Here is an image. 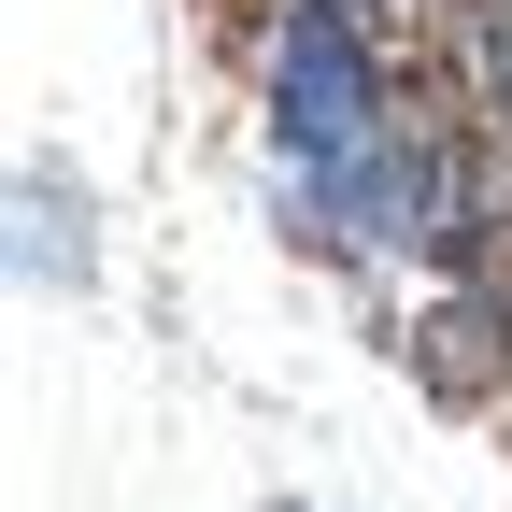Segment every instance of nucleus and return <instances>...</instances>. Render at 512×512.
I'll list each match as a JSON object with an SVG mask.
<instances>
[{
  "label": "nucleus",
  "mask_w": 512,
  "mask_h": 512,
  "mask_svg": "<svg viewBox=\"0 0 512 512\" xmlns=\"http://www.w3.org/2000/svg\"><path fill=\"white\" fill-rule=\"evenodd\" d=\"M86 242H100V214H86V185L57 171L43 143H29V157H15V271H29L43 299H57V285L86 299V285H100V256H86Z\"/></svg>",
  "instance_id": "2"
},
{
  "label": "nucleus",
  "mask_w": 512,
  "mask_h": 512,
  "mask_svg": "<svg viewBox=\"0 0 512 512\" xmlns=\"http://www.w3.org/2000/svg\"><path fill=\"white\" fill-rule=\"evenodd\" d=\"M384 128H399V72L356 0H285L271 15V157L299 185H342Z\"/></svg>",
  "instance_id": "1"
},
{
  "label": "nucleus",
  "mask_w": 512,
  "mask_h": 512,
  "mask_svg": "<svg viewBox=\"0 0 512 512\" xmlns=\"http://www.w3.org/2000/svg\"><path fill=\"white\" fill-rule=\"evenodd\" d=\"M356 15H370V0H356Z\"/></svg>",
  "instance_id": "4"
},
{
  "label": "nucleus",
  "mask_w": 512,
  "mask_h": 512,
  "mask_svg": "<svg viewBox=\"0 0 512 512\" xmlns=\"http://www.w3.org/2000/svg\"><path fill=\"white\" fill-rule=\"evenodd\" d=\"M441 57H456L470 128H498V143H512V0H441Z\"/></svg>",
  "instance_id": "3"
}]
</instances>
